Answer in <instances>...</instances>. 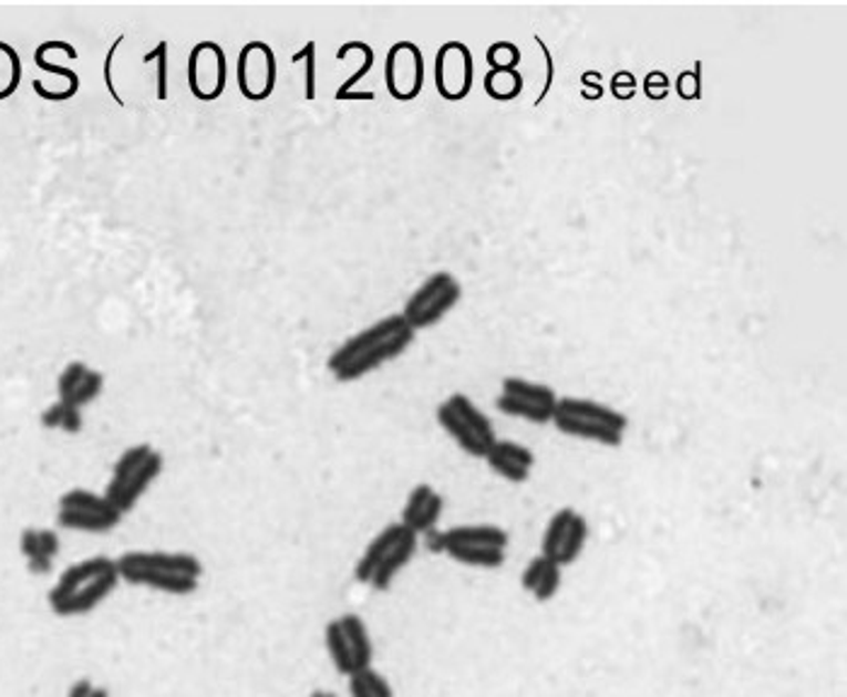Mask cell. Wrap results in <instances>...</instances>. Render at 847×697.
I'll use <instances>...</instances> for the list:
<instances>
[{
	"label": "cell",
	"instance_id": "6da1fadb",
	"mask_svg": "<svg viewBox=\"0 0 847 697\" xmlns=\"http://www.w3.org/2000/svg\"><path fill=\"white\" fill-rule=\"evenodd\" d=\"M412 342L414 330L407 325V320L402 315H388L339 346L330 356L328 368L339 383L359 381L388 361L405 354Z\"/></svg>",
	"mask_w": 847,
	"mask_h": 697
},
{
	"label": "cell",
	"instance_id": "7a4b0ae2",
	"mask_svg": "<svg viewBox=\"0 0 847 697\" xmlns=\"http://www.w3.org/2000/svg\"><path fill=\"white\" fill-rule=\"evenodd\" d=\"M120 566L110 558H90L69 566L49 591V608L59 617H78L107 601L120 586Z\"/></svg>",
	"mask_w": 847,
	"mask_h": 697
},
{
	"label": "cell",
	"instance_id": "3957f363",
	"mask_svg": "<svg viewBox=\"0 0 847 697\" xmlns=\"http://www.w3.org/2000/svg\"><path fill=\"white\" fill-rule=\"evenodd\" d=\"M122 581L148 586L173 596H189L199 589L204 566L187 552H126L116 560Z\"/></svg>",
	"mask_w": 847,
	"mask_h": 697
},
{
	"label": "cell",
	"instance_id": "277c9868",
	"mask_svg": "<svg viewBox=\"0 0 847 697\" xmlns=\"http://www.w3.org/2000/svg\"><path fill=\"white\" fill-rule=\"evenodd\" d=\"M416 548H420V535L412 533L407 526H388L369 542L366 552L357 562V581L375 591H388L395 576L412 562Z\"/></svg>",
	"mask_w": 847,
	"mask_h": 697
},
{
	"label": "cell",
	"instance_id": "5b68a950",
	"mask_svg": "<svg viewBox=\"0 0 847 697\" xmlns=\"http://www.w3.org/2000/svg\"><path fill=\"white\" fill-rule=\"evenodd\" d=\"M552 422L562 434L601 446H620L628 429V417L618 409L581 397L557 399Z\"/></svg>",
	"mask_w": 847,
	"mask_h": 697
},
{
	"label": "cell",
	"instance_id": "8992f818",
	"mask_svg": "<svg viewBox=\"0 0 847 697\" xmlns=\"http://www.w3.org/2000/svg\"><path fill=\"white\" fill-rule=\"evenodd\" d=\"M163 468V454L153 446L138 444L126 448L122 458L114 462L110 482L104 487V497L122 513H128L141 501V497L148 492V487L158 480Z\"/></svg>",
	"mask_w": 847,
	"mask_h": 697
},
{
	"label": "cell",
	"instance_id": "52a82bcc",
	"mask_svg": "<svg viewBox=\"0 0 847 697\" xmlns=\"http://www.w3.org/2000/svg\"><path fill=\"white\" fill-rule=\"evenodd\" d=\"M436 419L443 426V431H446L467 456L487 458L492 446L497 444V434H494L489 417L475 407L471 397L461 393L451 395L446 403L438 405Z\"/></svg>",
	"mask_w": 847,
	"mask_h": 697
},
{
	"label": "cell",
	"instance_id": "ba28073f",
	"mask_svg": "<svg viewBox=\"0 0 847 697\" xmlns=\"http://www.w3.org/2000/svg\"><path fill=\"white\" fill-rule=\"evenodd\" d=\"M508 535L497 526H461L441 533L438 552L479 570H497L506 560Z\"/></svg>",
	"mask_w": 847,
	"mask_h": 697
},
{
	"label": "cell",
	"instance_id": "9c48e42d",
	"mask_svg": "<svg viewBox=\"0 0 847 697\" xmlns=\"http://www.w3.org/2000/svg\"><path fill=\"white\" fill-rule=\"evenodd\" d=\"M461 295L463 289L458 279L448 274V271H436L410 295L405 310H402V318L407 320V325L414 332L426 330L446 318L455 303L461 301Z\"/></svg>",
	"mask_w": 847,
	"mask_h": 697
},
{
	"label": "cell",
	"instance_id": "30bf717a",
	"mask_svg": "<svg viewBox=\"0 0 847 697\" xmlns=\"http://www.w3.org/2000/svg\"><path fill=\"white\" fill-rule=\"evenodd\" d=\"M122 511L104 497L87 492V489H71L59 501V526L69 531L83 533H107L120 526Z\"/></svg>",
	"mask_w": 847,
	"mask_h": 697
},
{
	"label": "cell",
	"instance_id": "8fae6325",
	"mask_svg": "<svg viewBox=\"0 0 847 697\" xmlns=\"http://www.w3.org/2000/svg\"><path fill=\"white\" fill-rule=\"evenodd\" d=\"M557 395L552 387L530 383L524 378H506L502 383V395L497 397V407L504 415L520 417L533 424H547L552 422Z\"/></svg>",
	"mask_w": 847,
	"mask_h": 697
},
{
	"label": "cell",
	"instance_id": "7c38bea8",
	"mask_svg": "<svg viewBox=\"0 0 847 697\" xmlns=\"http://www.w3.org/2000/svg\"><path fill=\"white\" fill-rule=\"evenodd\" d=\"M228 83L226 51L216 42L194 44L187 59V85L192 95L202 102H211L224 95Z\"/></svg>",
	"mask_w": 847,
	"mask_h": 697
},
{
	"label": "cell",
	"instance_id": "4fadbf2b",
	"mask_svg": "<svg viewBox=\"0 0 847 697\" xmlns=\"http://www.w3.org/2000/svg\"><path fill=\"white\" fill-rule=\"evenodd\" d=\"M586 538H589V523H586L583 516L575 509H562L547 523L540 554L552 560L557 566H567L577 562L586 545Z\"/></svg>",
	"mask_w": 847,
	"mask_h": 697
},
{
	"label": "cell",
	"instance_id": "5bb4252c",
	"mask_svg": "<svg viewBox=\"0 0 847 697\" xmlns=\"http://www.w3.org/2000/svg\"><path fill=\"white\" fill-rule=\"evenodd\" d=\"M385 87L400 102H410L424 87V54L414 42H397L385 56Z\"/></svg>",
	"mask_w": 847,
	"mask_h": 697
},
{
	"label": "cell",
	"instance_id": "9a60e30c",
	"mask_svg": "<svg viewBox=\"0 0 847 697\" xmlns=\"http://www.w3.org/2000/svg\"><path fill=\"white\" fill-rule=\"evenodd\" d=\"M238 87L252 102H262L273 93V87H277V56H273L269 44L255 39V42H247L240 49Z\"/></svg>",
	"mask_w": 847,
	"mask_h": 697
},
{
	"label": "cell",
	"instance_id": "2e32d148",
	"mask_svg": "<svg viewBox=\"0 0 847 697\" xmlns=\"http://www.w3.org/2000/svg\"><path fill=\"white\" fill-rule=\"evenodd\" d=\"M434 81L443 100H463L473 90L475 61L473 51L463 42H446L436 54Z\"/></svg>",
	"mask_w": 847,
	"mask_h": 697
},
{
	"label": "cell",
	"instance_id": "e0dca14e",
	"mask_svg": "<svg viewBox=\"0 0 847 697\" xmlns=\"http://www.w3.org/2000/svg\"><path fill=\"white\" fill-rule=\"evenodd\" d=\"M102 387L104 378L100 371L90 368L83 361H73L59 376V403L81 409L100 397Z\"/></svg>",
	"mask_w": 847,
	"mask_h": 697
},
{
	"label": "cell",
	"instance_id": "ac0fdd59",
	"mask_svg": "<svg viewBox=\"0 0 847 697\" xmlns=\"http://www.w3.org/2000/svg\"><path fill=\"white\" fill-rule=\"evenodd\" d=\"M443 513V497L432 485H416L407 497L405 511H402V526H407L412 533L426 535L436 531V523Z\"/></svg>",
	"mask_w": 847,
	"mask_h": 697
},
{
	"label": "cell",
	"instance_id": "d6986e66",
	"mask_svg": "<svg viewBox=\"0 0 847 697\" xmlns=\"http://www.w3.org/2000/svg\"><path fill=\"white\" fill-rule=\"evenodd\" d=\"M487 462L504 480L524 485L530 477L533 465H536V456H533V450L526 446L516 441H499L497 438V444H494L487 454Z\"/></svg>",
	"mask_w": 847,
	"mask_h": 697
},
{
	"label": "cell",
	"instance_id": "ffe728a7",
	"mask_svg": "<svg viewBox=\"0 0 847 697\" xmlns=\"http://www.w3.org/2000/svg\"><path fill=\"white\" fill-rule=\"evenodd\" d=\"M61 550L59 535L49 528H28L20 538V552L28 560L32 574H49Z\"/></svg>",
	"mask_w": 847,
	"mask_h": 697
},
{
	"label": "cell",
	"instance_id": "44dd1931",
	"mask_svg": "<svg viewBox=\"0 0 847 697\" xmlns=\"http://www.w3.org/2000/svg\"><path fill=\"white\" fill-rule=\"evenodd\" d=\"M339 630H342L344 642L351 654V662H354V668H369L373 662V644L369 637V630L363 625V620L354 613H347L342 617H337Z\"/></svg>",
	"mask_w": 847,
	"mask_h": 697
},
{
	"label": "cell",
	"instance_id": "7402d4cb",
	"mask_svg": "<svg viewBox=\"0 0 847 697\" xmlns=\"http://www.w3.org/2000/svg\"><path fill=\"white\" fill-rule=\"evenodd\" d=\"M349 695L351 697H393V688L385 676L378 674L375 668H361L349 676Z\"/></svg>",
	"mask_w": 847,
	"mask_h": 697
},
{
	"label": "cell",
	"instance_id": "603a6c76",
	"mask_svg": "<svg viewBox=\"0 0 847 697\" xmlns=\"http://www.w3.org/2000/svg\"><path fill=\"white\" fill-rule=\"evenodd\" d=\"M485 90L494 100H514L524 90V77L516 69H492L485 75Z\"/></svg>",
	"mask_w": 847,
	"mask_h": 697
},
{
	"label": "cell",
	"instance_id": "cb8c5ba5",
	"mask_svg": "<svg viewBox=\"0 0 847 697\" xmlns=\"http://www.w3.org/2000/svg\"><path fill=\"white\" fill-rule=\"evenodd\" d=\"M22 81V61L20 54L10 44L0 42V100L10 97L20 87Z\"/></svg>",
	"mask_w": 847,
	"mask_h": 697
},
{
	"label": "cell",
	"instance_id": "d4e9b609",
	"mask_svg": "<svg viewBox=\"0 0 847 697\" xmlns=\"http://www.w3.org/2000/svg\"><path fill=\"white\" fill-rule=\"evenodd\" d=\"M42 424L47 426V429H61V431H69V434H78L83 426V417H81V409L78 407H71L66 403H56L44 412Z\"/></svg>",
	"mask_w": 847,
	"mask_h": 697
},
{
	"label": "cell",
	"instance_id": "484cf974",
	"mask_svg": "<svg viewBox=\"0 0 847 697\" xmlns=\"http://www.w3.org/2000/svg\"><path fill=\"white\" fill-rule=\"evenodd\" d=\"M559 586H562V566H557L555 562L547 566L545 574L540 576V581L536 584V589L530 591V596L536 599L538 603H547L552 601L557 596Z\"/></svg>",
	"mask_w": 847,
	"mask_h": 697
},
{
	"label": "cell",
	"instance_id": "4316f807",
	"mask_svg": "<svg viewBox=\"0 0 847 697\" xmlns=\"http://www.w3.org/2000/svg\"><path fill=\"white\" fill-rule=\"evenodd\" d=\"M143 61H158V100L167 97V44L161 42Z\"/></svg>",
	"mask_w": 847,
	"mask_h": 697
},
{
	"label": "cell",
	"instance_id": "83f0119b",
	"mask_svg": "<svg viewBox=\"0 0 847 697\" xmlns=\"http://www.w3.org/2000/svg\"><path fill=\"white\" fill-rule=\"evenodd\" d=\"M550 564H552V560H547L545 554H538V558H533L530 564L526 566L524 576H520V586H524V589L530 593L533 589H536V584L540 581V576L545 574V570H547V566H550Z\"/></svg>",
	"mask_w": 847,
	"mask_h": 697
},
{
	"label": "cell",
	"instance_id": "f1b7e54d",
	"mask_svg": "<svg viewBox=\"0 0 847 697\" xmlns=\"http://www.w3.org/2000/svg\"><path fill=\"white\" fill-rule=\"evenodd\" d=\"M69 697H110V693L95 686V683L90 678H81V680L73 683V688L69 690Z\"/></svg>",
	"mask_w": 847,
	"mask_h": 697
},
{
	"label": "cell",
	"instance_id": "f546056e",
	"mask_svg": "<svg viewBox=\"0 0 847 697\" xmlns=\"http://www.w3.org/2000/svg\"><path fill=\"white\" fill-rule=\"evenodd\" d=\"M122 39L124 37H120V39H116V42L112 44V49H110V54H107V61H104V83H107V87H110V95L116 100V102H120V105H122V97H120V93H116V87H114V81H112V59H114V51L116 49H120V44H122Z\"/></svg>",
	"mask_w": 847,
	"mask_h": 697
},
{
	"label": "cell",
	"instance_id": "4dcf8cb0",
	"mask_svg": "<svg viewBox=\"0 0 847 697\" xmlns=\"http://www.w3.org/2000/svg\"><path fill=\"white\" fill-rule=\"evenodd\" d=\"M678 93L685 100H695L700 95V81H695L693 73H683L681 81H678Z\"/></svg>",
	"mask_w": 847,
	"mask_h": 697
}]
</instances>
